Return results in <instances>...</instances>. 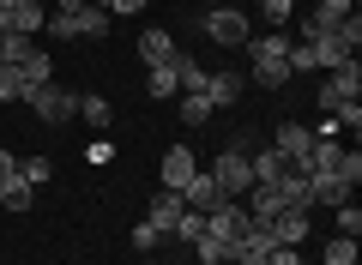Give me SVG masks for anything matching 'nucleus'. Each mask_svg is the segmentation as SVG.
Segmentation results:
<instances>
[{
    "label": "nucleus",
    "mask_w": 362,
    "mask_h": 265,
    "mask_svg": "<svg viewBox=\"0 0 362 265\" xmlns=\"http://www.w3.org/2000/svg\"><path fill=\"white\" fill-rule=\"evenodd\" d=\"M49 37H103L109 30V13L97 0H49Z\"/></svg>",
    "instance_id": "f257e3e1"
},
{
    "label": "nucleus",
    "mask_w": 362,
    "mask_h": 265,
    "mask_svg": "<svg viewBox=\"0 0 362 265\" xmlns=\"http://www.w3.org/2000/svg\"><path fill=\"white\" fill-rule=\"evenodd\" d=\"M290 42L284 30H266V37H247V49H254V85H290Z\"/></svg>",
    "instance_id": "f03ea898"
},
{
    "label": "nucleus",
    "mask_w": 362,
    "mask_h": 265,
    "mask_svg": "<svg viewBox=\"0 0 362 265\" xmlns=\"http://www.w3.org/2000/svg\"><path fill=\"white\" fill-rule=\"evenodd\" d=\"M211 181L223 187V199H242V193L254 187V163H247L242 145H223V151H218V163H211Z\"/></svg>",
    "instance_id": "7ed1b4c3"
},
{
    "label": "nucleus",
    "mask_w": 362,
    "mask_h": 265,
    "mask_svg": "<svg viewBox=\"0 0 362 265\" xmlns=\"http://www.w3.org/2000/svg\"><path fill=\"white\" fill-rule=\"evenodd\" d=\"M199 30H206V42H218V49H242V42L254 37L242 6H211V13L199 18Z\"/></svg>",
    "instance_id": "20e7f679"
},
{
    "label": "nucleus",
    "mask_w": 362,
    "mask_h": 265,
    "mask_svg": "<svg viewBox=\"0 0 362 265\" xmlns=\"http://www.w3.org/2000/svg\"><path fill=\"white\" fill-rule=\"evenodd\" d=\"M314 97H320V109H326V114H338V109H350V102L362 97V66H356V61H344V66H332V73H326V85L314 90Z\"/></svg>",
    "instance_id": "39448f33"
},
{
    "label": "nucleus",
    "mask_w": 362,
    "mask_h": 265,
    "mask_svg": "<svg viewBox=\"0 0 362 265\" xmlns=\"http://www.w3.org/2000/svg\"><path fill=\"white\" fill-rule=\"evenodd\" d=\"M25 102H30V114L49 121V126H66V121L78 114V97H73V90H61V85H30Z\"/></svg>",
    "instance_id": "423d86ee"
},
{
    "label": "nucleus",
    "mask_w": 362,
    "mask_h": 265,
    "mask_svg": "<svg viewBox=\"0 0 362 265\" xmlns=\"http://www.w3.org/2000/svg\"><path fill=\"white\" fill-rule=\"evenodd\" d=\"M272 151L284 157V163H308V151H314V126H302V121H284L278 126V133H272ZM302 175H308V169H302Z\"/></svg>",
    "instance_id": "0eeeda50"
},
{
    "label": "nucleus",
    "mask_w": 362,
    "mask_h": 265,
    "mask_svg": "<svg viewBox=\"0 0 362 265\" xmlns=\"http://www.w3.org/2000/svg\"><path fill=\"white\" fill-rule=\"evenodd\" d=\"M157 175H163V181H157V187L181 193V187H187V181L199 175V157L187 151V145H169V151H163V169H157Z\"/></svg>",
    "instance_id": "6e6552de"
},
{
    "label": "nucleus",
    "mask_w": 362,
    "mask_h": 265,
    "mask_svg": "<svg viewBox=\"0 0 362 265\" xmlns=\"http://www.w3.org/2000/svg\"><path fill=\"white\" fill-rule=\"evenodd\" d=\"M181 205H187V211H199V217H211V211L223 205V187L211 181V169H199V175L181 187Z\"/></svg>",
    "instance_id": "1a4fd4ad"
},
{
    "label": "nucleus",
    "mask_w": 362,
    "mask_h": 265,
    "mask_svg": "<svg viewBox=\"0 0 362 265\" xmlns=\"http://www.w3.org/2000/svg\"><path fill=\"white\" fill-rule=\"evenodd\" d=\"M266 229H272V241H278V247H302V241H308V211H302V205H284Z\"/></svg>",
    "instance_id": "9d476101"
},
{
    "label": "nucleus",
    "mask_w": 362,
    "mask_h": 265,
    "mask_svg": "<svg viewBox=\"0 0 362 265\" xmlns=\"http://www.w3.org/2000/svg\"><path fill=\"white\" fill-rule=\"evenodd\" d=\"M181 211H187V205H181V193H169V187H157V193H151V211H145V223H151V229H163V235H175V223H181Z\"/></svg>",
    "instance_id": "9b49d317"
},
{
    "label": "nucleus",
    "mask_w": 362,
    "mask_h": 265,
    "mask_svg": "<svg viewBox=\"0 0 362 265\" xmlns=\"http://www.w3.org/2000/svg\"><path fill=\"white\" fill-rule=\"evenodd\" d=\"M242 90H247L242 73H206V90H199V97H206L211 109H230V102H242Z\"/></svg>",
    "instance_id": "f8f14e48"
},
{
    "label": "nucleus",
    "mask_w": 362,
    "mask_h": 265,
    "mask_svg": "<svg viewBox=\"0 0 362 265\" xmlns=\"http://www.w3.org/2000/svg\"><path fill=\"white\" fill-rule=\"evenodd\" d=\"M139 54H145V66H169L175 61V37H169V30H139Z\"/></svg>",
    "instance_id": "ddd939ff"
},
{
    "label": "nucleus",
    "mask_w": 362,
    "mask_h": 265,
    "mask_svg": "<svg viewBox=\"0 0 362 265\" xmlns=\"http://www.w3.org/2000/svg\"><path fill=\"white\" fill-rule=\"evenodd\" d=\"M13 30L18 37H42V25H49V6H37V0H13Z\"/></svg>",
    "instance_id": "4468645a"
},
{
    "label": "nucleus",
    "mask_w": 362,
    "mask_h": 265,
    "mask_svg": "<svg viewBox=\"0 0 362 265\" xmlns=\"http://www.w3.org/2000/svg\"><path fill=\"white\" fill-rule=\"evenodd\" d=\"M350 199V181L338 175H308V205H344Z\"/></svg>",
    "instance_id": "2eb2a0df"
},
{
    "label": "nucleus",
    "mask_w": 362,
    "mask_h": 265,
    "mask_svg": "<svg viewBox=\"0 0 362 265\" xmlns=\"http://www.w3.org/2000/svg\"><path fill=\"white\" fill-rule=\"evenodd\" d=\"M30 199H37V187H30L25 175L0 181V211H30Z\"/></svg>",
    "instance_id": "dca6fc26"
},
{
    "label": "nucleus",
    "mask_w": 362,
    "mask_h": 265,
    "mask_svg": "<svg viewBox=\"0 0 362 265\" xmlns=\"http://www.w3.org/2000/svg\"><path fill=\"white\" fill-rule=\"evenodd\" d=\"M18 73H25V85H54V61H49V49H30L25 61H18Z\"/></svg>",
    "instance_id": "f3484780"
},
{
    "label": "nucleus",
    "mask_w": 362,
    "mask_h": 265,
    "mask_svg": "<svg viewBox=\"0 0 362 265\" xmlns=\"http://www.w3.org/2000/svg\"><path fill=\"white\" fill-rule=\"evenodd\" d=\"M25 73H18V66L13 61H0V102H25Z\"/></svg>",
    "instance_id": "a211bd4d"
},
{
    "label": "nucleus",
    "mask_w": 362,
    "mask_h": 265,
    "mask_svg": "<svg viewBox=\"0 0 362 265\" xmlns=\"http://www.w3.org/2000/svg\"><path fill=\"white\" fill-rule=\"evenodd\" d=\"M145 90H151L157 102H169V97H175V90H181V85H175V61H169V66H151V78H145Z\"/></svg>",
    "instance_id": "6ab92c4d"
},
{
    "label": "nucleus",
    "mask_w": 362,
    "mask_h": 265,
    "mask_svg": "<svg viewBox=\"0 0 362 265\" xmlns=\"http://www.w3.org/2000/svg\"><path fill=\"white\" fill-rule=\"evenodd\" d=\"M302 73H320V54H314V42H290V78Z\"/></svg>",
    "instance_id": "aec40b11"
},
{
    "label": "nucleus",
    "mask_w": 362,
    "mask_h": 265,
    "mask_svg": "<svg viewBox=\"0 0 362 265\" xmlns=\"http://www.w3.org/2000/svg\"><path fill=\"white\" fill-rule=\"evenodd\" d=\"M247 163H254V181H278L284 175V157L278 151H247Z\"/></svg>",
    "instance_id": "412c9836"
},
{
    "label": "nucleus",
    "mask_w": 362,
    "mask_h": 265,
    "mask_svg": "<svg viewBox=\"0 0 362 265\" xmlns=\"http://www.w3.org/2000/svg\"><path fill=\"white\" fill-rule=\"evenodd\" d=\"M194 253H199V265H230V241H218V235H199Z\"/></svg>",
    "instance_id": "4be33fe9"
},
{
    "label": "nucleus",
    "mask_w": 362,
    "mask_h": 265,
    "mask_svg": "<svg viewBox=\"0 0 362 265\" xmlns=\"http://www.w3.org/2000/svg\"><path fill=\"white\" fill-rule=\"evenodd\" d=\"M320 259H326V265H356V235H332Z\"/></svg>",
    "instance_id": "5701e85b"
},
{
    "label": "nucleus",
    "mask_w": 362,
    "mask_h": 265,
    "mask_svg": "<svg viewBox=\"0 0 362 265\" xmlns=\"http://www.w3.org/2000/svg\"><path fill=\"white\" fill-rule=\"evenodd\" d=\"M211 114H218V109H211L206 97H181V126H206Z\"/></svg>",
    "instance_id": "b1692460"
},
{
    "label": "nucleus",
    "mask_w": 362,
    "mask_h": 265,
    "mask_svg": "<svg viewBox=\"0 0 362 265\" xmlns=\"http://www.w3.org/2000/svg\"><path fill=\"white\" fill-rule=\"evenodd\" d=\"M332 30H338V18H326L320 6H314V13L302 18V42H320V37H332Z\"/></svg>",
    "instance_id": "393cba45"
},
{
    "label": "nucleus",
    "mask_w": 362,
    "mask_h": 265,
    "mask_svg": "<svg viewBox=\"0 0 362 265\" xmlns=\"http://www.w3.org/2000/svg\"><path fill=\"white\" fill-rule=\"evenodd\" d=\"M78 121L85 126H109V97H78Z\"/></svg>",
    "instance_id": "a878e982"
},
{
    "label": "nucleus",
    "mask_w": 362,
    "mask_h": 265,
    "mask_svg": "<svg viewBox=\"0 0 362 265\" xmlns=\"http://www.w3.org/2000/svg\"><path fill=\"white\" fill-rule=\"evenodd\" d=\"M18 175H25L30 187H42V181H54V157H25V163H18Z\"/></svg>",
    "instance_id": "bb28decb"
},
{
    "label": "nucleus",
    "mask_w": 362,
    "mask_h": 265,
    "mask_svg": "<svg viewBox=\"0 0 362 265\" xmlns=\"http://www.w3.org/2000/svg\"><path fill=\"white\" fill-rule=\"evenodd\" d=\"M259 13H266V25H272V30H284V25H290V13H296V0H259Z\"/></svg>",
    "instance_id": "cd10ccee"
},
{
    "label": "nucleus",
    "mask_w": 362,
    "mask_h": 265,
    "mask_svg": "<svg viewBox=\"0 0 362 265\" xmlns=\"http://www.w3.org/2000/svg\"><path fill=\"white\" fill-rule=\"evenodd\" d=\"M199 235H206V217H199V211H181V223H175V241H187V247H194Z\"/></svg>",
    "instance_id": "c85d7f7f"
},
{
    "label": "nucleus",
    "mask_w": 362,
    "mask_h": 265,
    "mask_svg": "<svg viewBox=\"0 0 362 265\" xmlns=\"http://www.w3.org/2000/svg\"><path fill=\"white\" fill-rule=\"evenodd\" d=\"M30 49H37V42H30V37H18V30H13V37H0V54H6V61H13V66L25 61Z\"/></svg>",
    "instance_id": "c756f323"
},
{
    "label": "nucleus",
    "mask_w": 362,
    "mask_h": 265,
    "mask_svg": "<svg viewBox=\"0 0 362 265\" xmlns=\"http://www.w3.org/2000/svg\"><path fill=\"white\" fill-rule=\"evenodd\" d=\"M338 181H350V187L362 181V151H356V145H350V151L338 157Z\"/></svg>",
    "instance_id": "7c9ffc66"
},
{
    "label": "nucleus",
    "mask_w": 362,
    "mask_h": 265,
    "mask_svg": "<svg viewBox=\"0 0 362 265\" xmlns=\"http://www.w3.org/2000/svg\"><path fill=\"white\" fill-rule=\"evenodd\" d=\"M332 211H338V235H356V229H362V211H356V205H332Z\"/></svg>",
    "instance_id": "2f4dec72"
},
{
    "label": "nucleus",
    "mask_w": 362,
    "mask_h": 265,
    "mask_svg": "<svg viewBox=\"0 0 362 265\" xmlns=\"http://www.w3.org/2000/svg\"><path fill=\"white\" fill-rule=\"evenodd\" d=\"M109 18H133V13H145V0H97Z\"/></svg>",
    "instance_id": "473e14b6"
},
{
    "label": "nucleus",
    "mask_w": 362,
    "mask_h": 265,
    "mask_svg": "<svg viewBox=\"0 0 362 265\" xmlns=\"http://www.w3.org/2000/svg\"><path fill=\"white\" fill-rule=\"evenodd\" d=\"M157 241H163V229H151V223L133 229V247H139V253H157Z\"/></svg>",
    "instance_id": "72a5a7b5"
},
{
    "label": "nucleus",
    "mask_w": 362,
    "mask_h": 265,
    "mask_svg": "<svg viewBox=\"0 0 362 265\" xmlns=\"http://www.w3.org/2000/svg\"><path fill=\"white\" fill-rule=\"evenodd\" d=\"M356 6H362V0H320V13H326V18H350Z\"/></svg>",
    "instance_id": "f704fd0d"
},
{
    "label": "nucleus",
    "mask_w": 362,
    "mask_h": 265,
    "mask_svg": "<svg viewBox=\"0 0 362 265\" xmlns=\"http://www.w3.org/2000/svg\"><path fill=\"white\" fill-rule=\"evenodd\" d=\"M266 265H302V247H272Z\"/></svg>",
    "instance_id": "c9c22d12"
},
{
    "label": "nucleus",
    "mask_w": 362,
    "mask_h": 265,
    "mask_svg": "<svg viewBox=\"0 0 362 265\" xmlns=\"http://www.w3.org/2000/svg\"><path fill=\"white\" fill-rule=\"evenodd\" d=\"M13 175H18V157H13V151H0V181H13Z\"/></svg>",
    "instance_id": "e433bc0d"
},
{
    "label": "nucleus",
    "mask_w": 362,
    "mask_h": 265,
    "mask_svg": "<svg viewBox=\"0 0 362 265\" xmlns=\"http://www.w3.org/2000/svg\"><path fill=\"white\" fill-rule=\"evenodd\" d=\"M0 37H13V18H6V13H0Z\"/></svg>",
    "instance_id": "4c0bfd02"
},
{
    "label": "nucleus",
    "mask_w": 362,
    "mask_h": 265,
    "mask_svg": "<svg viewBox=\"0 0 362 265\" xmlns=\"http://www.w3.org/2000/svg\"><path fill=\"white\" fill-rule=\"evenodd\" d=\"M37 6H49V0H37Z\"/></svg>",
    "instance_id": "58836bf2"
},
{
    "label": "nucleus",
    "mask_w": 362,
    "mask_h": 265,
    "mask_svg": "<svg viewBox=\"0 0 362 265\" xmlns=\"http://www.w3.org/2000/svg\"><path fill=\"white\" fill-rule=\"evenodd\" d=\"M145 265H157V259H145Z\"/></svg>",
    "instance_id": "ea45409f"
},
{
    "label": "nucleus",
    "mask_w": 362,
    "mask_h": 265,
    "mask_svg": "<svg viewBox=\"0 0 362 265\" xmlns=\"http://www.w3.org/2000/svg\"><path fill=\"white\" fill-rule=\"evenodd\" d=\"M0 61H6V54H0Z\"/></svg>",
    "instance_id": "a19ab883"
}]
</instances>
